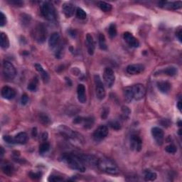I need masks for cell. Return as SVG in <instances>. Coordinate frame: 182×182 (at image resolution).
I'll list each match as a JSON object with an SVG mask.
<instances>
[{"label":"cell","instance_id":"6da1fadb","mask_svg":"<svg viewBox=\"0 0 182 182\" xmlns=\"http://www.w3.org/2000/svg\"><path fill=\"white\" fill-rule=\"evenodd\" d=\"M61 160L67 164L70 168L73 169L77 170L78 172H84L85 171V164L81 159V158L78 155L74 154H64L61 157Z\"/></svg>","mask_w":182,"mask_h":182},{"label":"cell","instance_id":"7a4b0ae2","mask_svg":"<svg viewBox=\"0 0 182 182\" xmlns=\"http://www.w3.org/2000/svg\"><path fill=\"white\" fill-rule=\"evenodd\" d=\"M96 165L98 169L102 172L110 175H118L120 174V169L118 166L107 158L102 157L98 159Z\"/></svg>","mask_w":182,"mask_h":182},{"label":"cell","instance_id":"3957f363","mask_svg":"<svg viewBox=\"0 0 182 182\" xmlns=\"http://www.w3.org/2000/svg\"><path fill=\"white\" fill-rule=\"evenodd\" d=\"M59 131L61 133V135L64 136V137L67 138L68 140L71 141L72 143H78L80 144L81 142L80 135L77 132L71 130L70 128H68L67 127L64 125H61L59 128Z\"/></svg>","mask_w":182,"mask_h":182},{"label":"cell","instance_id":"277c9868","mask_svg":"<svg viewBox=\"0 0 182 182\" xmlns=\"http://www.w3.org/2000/svg\"><path fill=\"white\" fill-rule=\"evenodd\" d=\"M41 14L49 21H54L56 17V9H55L54 6L50 2H44L42 5L41 6Z\"/></svg>","mask_w":182,"mask_h":182},{"label":"cell","instance_id":"5b68a950","mask_svg":"<svg viewBox=\"0 0 182 182\" xmlns=\"http://www.w3.org/2000/svg\"><path fill=\"white\" fill-rule=\"evenodd\" d=\"M94 81H95V85L96 97L100 100H103L105 97V90L104 85L102 84L101 78L98 75H95V76H94Z\"/></svg>","mask_w":182,"mask_h":182},{"label":"cell","instance_id":"8992f818","mask_svg":"<svg viewBox=\"0 0 182 182\" xmlns=\"http://www.w3.org/2000/svg\"><path fill=\"white\" fill-rule=\"evenodd\" d=\"M2 68H3L4 76H5L6 78L9 79V80L14 78L17 74V71L12 63H10L9 61H4L3 65H2Z\"/></svg>","mask_w":182,"mask_h":182},{"label":"cell","instance_id":"52a82bcc","mask_svg":"<svg viewBox=\"0 0 182 182\" xmlns=\"http://www.w3.org/2000/svg\"><path fill=\"white\" fill-rule=\"evenodd\" d=\"M103 80L105 85L107 87H112L115 80V76L113 70L110 68H106L103 73Z\"/></svg>","mask_w":182,"mask_h":182},{"label":"cell","instance_id":"ba28073f","mask_svg":"<svg viewBox=\"0 0 182 182\" xmlns=\"http://www.w3.org/2000/svg\"><path fill=\"white\" fill-rule=\"evenodd\" d=\"M108 128L105 125H100L96 129L93 133V139L96 142H100L104 139L108 135Z\"/></svg>","mask_w":182,"mask_h":182},{"label":"cell","instance_id":"9c48e42d","mask_svg":"<svg viewBox=\"0 0 182 182\" xmlns=\"http://www.w3.org/2000/svg\"><path fill=\"white\" fill-rule=\"evenodd\" d=\"M134 94V99L140 100L143 99L146 94L145 87L142 84H136L132 86Z\"/></svg>","mask_w":182,"mask_h":182},{"label":"cell","instance_id":"30bf717a","mask_svg":"<svg viewBox=\"0 0 182 182\" xmlns=\"http://www.w3.org/2000/svg\"><path fill=\"white\" fill-rule=\"evenodd\" d=\"M34 38L36 39V41H38L39 42L42 43L45 41L46 38V31L44 26L42 24L38 25L35 28L34 34Z\"/></svg>","mask_w":182,"mask_h":182},{"label":"cell","instance_id":"8fae6325","mask_svg":"<svg viewBox=\"0 0 182 182\" xmlns=\"http://www.w3.org/2000/svg\"><path fill=\"white\" fill-rule=\"evenodd\" d=\"M152 137L154 138L155 142L159 144V145H162L164 142V133L162 129L155 127L152 129Z\"/></svg>","mask_w":182,"mask_h":182},{"label":"cell","instance_id":"7c38bea8","mask_svg":"<svg viewBox=\"0 0 182 182\" xmlns=\"http://www.w3.org/2000/svg\"><path fill=\"white\" fill-rule=\"evenodd\" d=\"M142 141L139 136L132 135L130 137V148L136 152H139L142 150Z\"/></svg>","mask_w":182,"mask_h":182},{"label":"cell","instance_id":"4fadbf2b","mask_svg":"<svg viewBox=\"0 0 182 182\" xmlns=\"http://www.w3.org/2000/svg\"><path fill=\"white\" fill-rule=\"evenodd\" d=\"M160 7L167 9L170 10H176L181 8L182 3L181 2H160L159 3Z\"/></svg>","mask_w":182,"mask_h":182},{"label":"cell","instance_id":"5bb4252c","mask_svg":"<svg viewBox=\"0 0 182 182\" xmlns=\"http://www.w3.org/2000/svg\"><path fill=\"white\" fill-rule=\"evenodd\" d=\"M144 71V65L140 63L128 65L126 69L127 73L130 75H137Z\"/></svg>","mask_w":182,"mask_h":182},{"label":"cell","instance_id":"9a60e30c","mask_svg":"<svg viewBox=\"0 0 182 182\" xmlns=\"http://www.w3.org/2000/svg\"><path fill=\"white\" fill-rule=\"evenodd\" d=\"M123 38L124 40L126 41V43L131 47L137 48L139 46V41L130 32L124 33Z\"/></svg>","mask_w":182,"mask_h":182},{"label":"cell","instance_id":"2e32d148","mask_svg":"<svg viewBox=\"0 0 182 182\" xmlns=\"http://www.w3.org/2000/svg\"><path fill=\"white\" fill-rule=\"evenodd\" d=\"M74 123H83L84 128H87V129H90L93 126L94 124V119L93 117H76L75 120H73Z\"/></svg>","mask_w":182,"mask_h":182},{"label":"cell","instance_id":"e0dca14e","mask_svg":"<svg viewBox=\"0 0 182 182\" xmlns=\"http://www.w3.org/2000/svg\"><path fill=\"white\" fill-rule=\"evenodd\" d=\"M2 97L6 100L13 99L16 96V91L12 87L9 86H4L2 87L1 91Z\"/></svg>","mask_w":182,"mask_h":182},{"label":"cell","instance_id":"ac0fdd59","mask_svg":"<svg viewBox=\"0 0 182 182\" xmlns=\"http://www.w3.org/2000/svg\"><path fill=\"white\" fill-rule=\"evenodd\" d=\"M62 11L67 18H70L73 16L75 12V6L71 3H65L63 5Z\"/></svg>","mask_w":182,"mask_h":182},{"label":"cell","instance_id":"d6986e66","mask_svg":"<svg viewBox=\"0 0 182 182\" xmlns=\"http://www.w3.org/2000/svg\"><path fill=\"white\" fill-rule=\"evenodd\" d=\"M85 42H86V46L87 49V52L90 55H93L94 51H95V41L93 40V36H91V34H87L86 36V40H85Z\"/></svg>","mask_w":182,"mask_h":182},{"label":"cell","instance_id":"ffe728a7","mask_svg":"<svg viewBox=\"0 0 182 182\" xmlns=\"http://www.w3.org/2000/svg\"><path fill=\"white\" fill-rule=\"evenodd\" d=\"M77 94L78 101L80 103H85L87 100L86 94H85V87L84 85L79 84L77 87Z\"/></svg>","mask_w":182,"mask_h":182},{"label":"cell","instance_id":"44dd1931","mask_svg":"<svg viewBox=\"0 0 182 182\" xmlns=\"http://www.w3.org/2000/svg\"><path fill=\"white\" fill-rule=\"evenodd\" d=\"M123 95H124V100H125L126 102L130 103V102L132 101V100L134 99V94H133V91L132 86L126 87L124 89Z\"/></svg>","mask_w":182,"mask_h":182},{"label":"cell","instance_id":"7402d4cb","mask_svg":"<svg viewBox=\"0 0 182 182\" xmlns=\"http://www.w3.org/2000/svg\"><path fill=\"white\" fill-rule=\"evenodd\" d=\"M157 87L162 93H167L171 89V84L167 81H160L157 83Z\"/></svg>","mask_w":182,"mask_h":182},{"label":"cell","instance_id":"603a6c76","mask_svg":"<svg viewBox=\"0 0 182 182\" xmlns=\"http://www.w3.org/2000/svg\"><path fill=\"white\" fill-rule=\"evenodd\" d=\"M60 40V35L58 33L54 32L51 35L49 40V45L51 48L56 47L58 43V41Z\"/></svg>","mask_w":182,"mask_h":182},{"label":"cell","instance_id":"cb8c5ba5","mask_svg":"<svg viewBox=\"0 0 182 182\" xmlns=\"http://www.w3.org/2000/svg\"><path fill=\"white\" fill-rule=\"evenodd\" d=\"M15 142L17 144H24L28 140V135L26 132H19L14 137Z\"/></svg>","mask_w":182,"mask_h":182},{"label":"cell","instance_id":"d4e9b609","mask_svg":"<svg viewBox=\"0 0 182 182\" xmlns=\"http://www.w3.org/2000/svg\"><path fill=\"white\" fill-rule=\"evenodd\" d=\"M35 68H36V71L40 73L41 78H42L43 80L44 81V83H47L49 80V76L46 71H44V69H43V67L41 66V65L39 64V63H36L35 64Z\"/></svg>","mask_w":182,"mask_h":182},{"label":"cell","instance_id":"484cf974","mask_svg":"<svg viewBox=\"0 0 182 182\" xmlns=\"http://www.w3.org/2000/svg\"><path fill=\"white\" fill-rule=\"evenodd\" d=\"M0 41H1V47L2 49H6L9 47V39L7 35L5 33L2 32L1 36H0Z\"/></svg>","mask_w":182,"mask_h":182},{"label":"cell","instance_id":"4316f807","mask_svg":"<svg viewBox=\"0 0 182 182\" xmlns=\"http://www.w3.org/2000/svg\"><path fill=\"white\" fill-rule=\"evenodd\" d=\"M2 169L4 174L7 176H12L13 172H14V166L10 164H6L2 166Z\"/></svg>","mask_w":182,"mask_h":182},{"label":"cell","instance_id":"83f0119b","mask_svg":"<svg viewBox=\"0 0 182 182\" xmlns=\"http://www.w3.org/2000/svg\"><path fill=\"white\" fill-rule=\"evenodd\" d=\"M157 177V175L156 173L151 172V171H146L144 174V180L147 181L156 180Z\"/></svg>","mask_w":182,"mask_h":182},{"label":"cell","instance_id":"f1b7e54d","mask_svg":"<svg viewBox=\"0 0 182 182\" xmlns=\"http://www.w3.org/2000/svg\"><path fill=\"white\" fill-rule=\"evenodd\" d=\"M98 6L100 9L105 12H110L112 10V5L110 4L107 3L105 2H98Z\"/></svg>","mask_w":182,"mask_h":182},{"label":"cell","instance_id":"f546056e","mask_svg":"<svg viewBox=\"0 0 182 182\" xmlns=\"http://www.w3.org/2000/svg\"><path fill=\"white\" fill-rule=\"evenodd\" d=\"M99 46L100 48L102 50H107V43H106V39H105V37L104 36V34H100L99 35Z\"/></svg>","mask_w":182,"mask_h":182},{"label":"cell","instance_id":"4dcf8cb0","mask_svg":"<svg viewBox=\"0 0 182 182\" xmlns=\"http://www.w3.org/2000/svg\"><path fill=\"white\" fill-rule=\"evenodd\" d=\"M164 73L169 76H174L177 73V69L174 66H170L165 69L163 71Z\"/></svg>","mask_w":182,"mask_h":182},{"label":"cell","instance_id":"1f68e13d","mask_svg":"<svg viewBox=\"0 0 182 182\" xmlns=\"http://www.w3.org/2000/svg\"><path fill=\"white\" fill-rule=\"evenodd\" d=\"M117 27H116V25L114 24H110V26H109V28H108V34H109V36L110 38L113 39L114 37L116 36V35H117Z\"/></svg>","mask_w":182,"mask_h":182},{"label":"cell","instance_id":"d6a6232c","mask_svg":"<svg viewBox=\"0 0 182 182\" xmlns=\"http://www.w3.org/2000/svg\"><path fill=\"white\" fill-rule=\"evenodd\" d=\"M37 84H38V78H35L28 85L27 88L31 91H36L37 88Z\"/></svg>","mask_w":182,"mask_h":182},{"label":"cell","instance_id":"836d02e7","mask_svg":"<svg viewBox=\"0 0 182 182\" xmlns=\"http://www.w3.org/2000/svg\"><path fill=\"white\" fill-rule=\"evenodd\" d=\"M50 149V144L48 142H43V144H41L40 147H39V153L41 154H44V153L47 152Z\"/></svg>","mask_w":182,"mask_h":182},{"label":"cell","instance_id":"e575fe53","mask_svg":"<svg viewBox=\"0 0 182 182\" xmlns=\"http://www.w3.org/2000/svg\"><path fill=\"white\" fill-rule=\"evenodd\" d=\"M76 17L80 19H86L87 14L83 9L78 8L77 9H76Z\"/></svg>","mask_w":182,"mask_h":182},{"label":"cell","instance_id":"d590c367","mask_svg":"<svg viewBox=\"0 0 182 182\" xmlns=\"http://www.w3.org/2000/svg\"><path fill=\"white\" fill-rule=\"evenodd\" d=\"M39 119H40V121L41 123L45 124V125H46V124L50 123L49 117L44 113L40 114V115H39Z\"/></svg>","mask_w":182,"mask_h":182},{"label":"cell","instance_id":"8d00e7d4","mask_svg":"<svg viewBox=\"0 0 182 182\" xmlns=\"http://www.w3.org/2000/svg\"><path fill=\"white\" fill-rule=\"evenodd\" d=\"M109 124L112 128L115 130H119L121 129V124H120V122L117 121V120H113V121H110L109 122Z\"/></svg>","mask_w":182,"mask_h":182},{"label":"cell","instance_id":"74e56055","mask_svg":"<svg viewBox=\"0 0 182 182\" xmlns=\"http://www.w3.org/2000/svg\"><path fill=\"white\" fill-rule=\"evenodd\" d=\"M165 150L169 154H174V153L176 152L177 149L176 146H174V144H169V145L166 147Z\"/></svg>","mask_w":182,"mask_h":182},{"label":"cell","instance_id":"f35d334b","mask_svg":"<svg viewBox=\"0 0 182 182\" xmlns=\"http://www.w3.org/2000/svg\"><path fill=\"white\" fill-rule=\"evenodd\" d=\"M122 115H123L124 118H128L131 113L130 110L129 109L128 107H122Z\"/></svg>","mask_w":182,"mask_h":182},{"label":"cell","instance_id":"ab89813d","mask_svg":"<svg viewBox=\"0 0 182 182\" xmlns=\"http://www.w3.org/2000/svg\"><path fill=\"white\" fill-rule=\"evenodd\" d=\"M48 181H53V182H58V181H63V179L58 176H49V179H48Z\"/></svg>","mask_w":182,"mask_h":182},{"label":"cell","instance_id":"60d3db41","mask_svg":"<svg viewBox=\"0 0 182 182\" xmlns=\"http://www.w3.org/2000/svg\"><path fill=\"white\" fill-rule=\"evenodd\" d=\"M0 14H1V17H0V19H0V26H4L6 24V17L5 14L2 12H1Z\"/></svg>","mask_w":182,"mask_h":182},{"label":"cell","instance_id":"b9f144b4","mask_svg":"<svg viewBox=\"0 0 182 182\" xmlns=\"http://www.w3.org/2000/svg\"><path fill=\"white\" fill-rule=\"evenodd\" d=\"M3 139L4 141H5L6 142H7V143L9 144H14L16 143L15 142V140H14V138H12L11 136H4V137H3Z\"/></svg>","mask_w":182,"mask_h":182},{"label":"cell","instance_id":"7bdbcfd3","mask_svg":"<svg viewBox=\"0 0 182 182\" xmlns=\"http://www.w3.org/2000/svg\"><path fill=\"white\" fill-rule=\"evenodd\" d=\"M28 97L26 94H24V95L21 96V104L22 105H26L28 103Z\"/></svg>","mask_w":182,"mask_h":182},{"label":"cell","instance_id":"ee69618b","mask_svg":"<svg viewBox=\"0 0 182 182\" xmlns=\"http://www.w3.org/2000/svg\"><path fill=\"white\" fill-rule=\"evenodd\" d=\"M29 176L31 178L34 179H38L41 177V174L39 172L38 173H34V172H31L29 174Z\"/></svg>","mask_w":182,"mask_h":182},{"label":"cell","instance_id":"f6af8a7d","mask_svg":"<svg viewBox=\"0 0 182 182\" xmlns=\"http://www.w3.org/2000/svg\"><path fill=\"white\" fill-rule=\"evenodd\" d=\"M109 115V109L105 108L102 112L101 114V118L102 119H106L107 116Z\"/></svg>","mask_w":182,"mask_h":182},{"label":"cell","instance_id":"bcb514c9","mask_svg":"<svg viewBox=\"0 0 182 182\" xmlns=\"http://www.w3.org/2000/svg\"><path fill=\"white\" fill-rule=\"evenodd\" d=\"M9 3L11 4H14L15 6H22L24 4V2L21 1H10Z\"/></svg>","mask_w":182,"mask_h":182},{"label":"cell","instance_id":"7dc6e473","mask_svg":"<svg viewBox=\"0 0 182 182\" xmlns=\"http://www.w3.org/2000/svg\"><path fill=\"white\" fill-rule=\"evenodd\" d=\"M176 34L177 38H178V39H179V41H180V42H181V41H182V38H181L182 32H181V30L180 29V30L179 31V32H177L176 33Z\"/></svg>","mask_w":182,"mask_h":182},{"label":"cell","instance_id":"c3c4849f","mask_svg":"<svg viewBox=\"0 0 182 182\" xmlns=\"http://www.w3.org/2000/svg\"><path fill=\"white\" fill-rule=\"evenodd\" d=\"M26 17H27V19L28 20L26 21V24H28V23H29V21H30V20H28V19H31V18L29 17L28 16V15H26ZM21 19H22V21H21V22H22L24 24V22H25V17H24V15H23V17H21Z\"/></svg>","mask_w":182,"mask_h":182},{"label":"cell","instance_id":"681fc988","mask_svg":"<svg viewBox=\"0 0 182 182\" xmlns=\"http://www.w3.org/2000/svg\"><path fill=\"white\" fill-rule=\"evenodd\" d=\"M47 138H48V133L44 132L42 135V139L43 140V141H46V140L47 139Z\"/></svg>","mask_w":182,"mask_h":182},{"label":"cell","instance_id":"f907efd6","mask_svg":"<svg viewBox=\"0 0 182 182\" xmlns=\"http://www.w3.org/2000/svg\"><path fill=\"white\" fill-rule=\"evenodd\" d=\"M177 107H178L179 110V111H181V100H179V101L178 102V103H177Z\"/></svg>","mask_w":182,"mask_h":182},{"label":"cell","instance_id":"816d5d0a","mask_svg":"<svg viewBox=\"0 0 182 182\" xmlns=\"http://www.w3.org/2000/svg\"><path fill=\"white\" fill-rule=\"evenodd\" d=\"M36 135H37L36 128H34V129H33V131H32V135L34 136V137H36Z\"/></svg>","mask_w":182,"mask_h":182},{"label":"cell","instance_id":"f5cc1de1","mask_svg":"<svg viewBox=\"0 0 182 182\" xmlns=\"http://www.w3.org/2000/svg\"><path fill=\"white\" fill-rule=\"evenodd\" d=\"M0 150H1V153H0V154H1V157H2L4 156V150L3 147H1V148H0Z\"/></svg>","mask_w":182,"mask_h":182}]
</instances>
